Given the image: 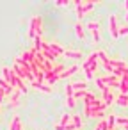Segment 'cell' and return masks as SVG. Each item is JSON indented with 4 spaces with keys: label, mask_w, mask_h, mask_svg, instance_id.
I'll return each instance as SVG.
<instances>
[{
    "label": "cell",
    "mask_w": 128,
    "mask_h": 130,
    "mask_svg": "<svg viewBox=\"0 0 128 130\" xmlns=\"http://www.w3.org/2000/svg\"><path fill=\"white\" fill-rule=\"evenodd\" d=\"M36 36H43V18L41 16H32L30 23H29V38H36Z\"/></svg>",
    "instance_id": "6da1fadb"
},
{
    "label": "cell",
    "mask_w": 128,
    "mask_h": 130,
    "mask_svg": "<svg viewBox=\"0 0 128 130\" xmlns=\"http://www.w3.org/2000/svg\"><path fill=\"white\" fill-rule=\"evenodd\" d=\"M85 29L89 30V34H91V38H93V43H100L101 41V32H100V22L98 20H94V22H89L87 25H85Z\"/></svg>",
    "instance_id": "7a4b0ae2"
},
{
    "label": "cell",
    "mask_w": 128,
    "mask_h": 130,
    "mask_svg": "<svg viewBox=\"0 0 128 130\" xmlns=\"http://www.w3.org/2000/svg\"><path fill=\"white\" fill-rule=\"evenodd\" d=\"M119 22H117V16L116 14H108V32H110V38L112 39H119Z\"/></svg>",
    "instance_id": "3957f363"
},
{
    "label": "cell",
    "mask_w": 128,
    "mask_h": 130,
    "mask_svg": "<svg viewBox=\"0 0 128 130\" xmlns=\"http://www.w3.org/2000/svg\"><path fill=\"white\" fill-rule=\"evenodd\" d=\"M84 62H85V64H87V68L96 75V71H98V52H91Z\"/></svg>",
    "instance_id": "277c9868"
},
{
    "label": "cell",
    "mask_w": 128,
    "mask_h": 130,
    "mask_svg": "<svg viewBox=\"0 0 128 130\" xmlns=\"http://www.w3.org/2000/svg\"><path fill=\"white\" fill-rule=\"evenodd\" d=\"M100 78H101V82L105 84V87L119 89V78H117V77H114V75H101Z\"/></svg>",
    "instance_id": "5b68a950"
},
{
    "label": "cell",
    "mask_w": 128,
    "mask_h": 130,
    "mask_svg": "<svg viewBox=\"0 0 128 130\" xmlns=\"http://www.w3.org/2000/svg\"><path fill=\"white\" fill-rule=\"evenodd\" d=\"M114 100H116V94H114V89H110V87H105L103 91H101V102L108 107V105H112L114 103Z\"/></svg>",
    "instance_id": "8992f818"
},
{
    "label": "cell",
    "mask_w": 128,
    "mask_h": 130,
    "mask_svg": "<svg viewBox=\"0 0 128 130\" xmlns=\"http://www.w3.org/2000/svg\"><path fill=\"white\" fill-rule=\"evenodd\" d=\"M96 4H100L98 0H80V9H82V14L85 16V14H89L93 9H94V6Z\"/></svg>",
    "instance_id": "52a82bcc"
},
{
    "label": "cell",
    "mask_w": 128,
    "mask_h": 130,
    "mask_svg": "<svg viewBox=\"0 0 128 130\" xmlns=\"http://www.w3.org/2000/svg\"><path fill=\"white\" fill-rule=\"evenodd\" d=\"M64 89H66V105H68L69 109H73V107L77 105V100H75V94H73L75 89L71 87V84H68Z\"/></svg>",
    "instance_id": "ba28073f"
},
{
    "label": "cell",
    "mask_w": 128,
    "mask_h": 130,
    "mask_svg": "<svg viewBox=\"0 0 128 130\" xmlns=\"http://www.w3.org/2000/svg\"><path fill=\"white\" fill-rule=\"evenodd\" d=\"M29 86H30L32 89L39 91V93H46V94H52V93H53V89H52L50 86H46V84H38L36 80H30V82H29Z\"/></svg>",
    "instance_id": "9c48e42d"
},
{
    "label": "cell",
    "mask_w": 128,
    "mask_h": 130,
    "mask_svg": "<svg viewBox=\"0 0 128 130\" xmlns=\"http://www.w3.org/2000/svg\"><path fill=\"white\" fill-rule=\"evenodd\" d=\"M78 71V64H71V66H68L61 75H59V80H64V78H69V77H73L75 73Z\"/></svg>",
    "instance_id": "30bf717a"
},
{
    "label": "cell",
    "mask_w": 128,
    "mask_h": 130,
    "mask_svg": "<svg viewBox=\"0 0 128 130\" xmlns=\"http://www.w3.org/2000/svg\"><path fill=\"white\" fill-rule=\"evenodd\" d=\"M22 91H18V89H13V93L7 96L9 98V103H11V107H18V103H20V98H22Z\"/></svg>",
    "instance_id": "8fae6325"
},
{
    "label": "cell",
    "mask_w": 128,
    "mask_h": 130,
    "mask_svg": "<svg viewBox=\"0 0 128 130\" xmlns=\"http://www.w3.org/2000/svg\"><path fill=\"white\" fill-rule=\"evenodd\" d=\"M75 36L82 41V39H85V27L82 25V22H77L75 23Z\"/></svg>",
    "instance_id": "7c38bea8"
},
{
    "label": "cell",
    "mask_w": 128,
    "mask_h": 130,
    "mask_svg": "<svg viewBox=\"0 0 128 130\" xmlns=\"http://www.w3.org/2000/svg\"><path fill=\"white\" fill-rule=\"evenodd\" d=\"M48 50H50L52 54H55L57 57H59V55H64V48H62L59 43H53V41L48 43Z\"/></svg>",
    "instance_id": "4fadbf2b"
},
{
    "label": "cell",
    "mask_w": 128,
    "mask_h": 130,
    "mask_svg": "<svg viewBox=\"0 0 128 130\" xmlns=\"http://www.w3.org/2000/svg\"><path fill=\"white\" fill-rule=\"evenodd\" d=\"M64 55H66L68 59H73V61H78V59L84 57V54H82L80 50H64Z\"/></svg>",
    "instance_id": "5bb4252c"
},
{
    "label": "cell",
    "mask_w": 128,
    "mask_h": 130,
    "mask_svg": "<svg viewBox=\"0 0 128 130\" xmlns=\"http://www.w3.org/2000/svg\"><path fill=\"white\" fill-rule=\"evenodd\" d=\"M119 93L121 94H128V75H123L119 78Z\"/></svg>",
    "instance_id": "9a60e30c"
},
{
    "label": "cell",
    "mask_w": 128,
    "mask_h": 130,
    "mask_svg": "<svg viewBox=\"0 0 128 130\" xmlns=\"http://www.w3.org/2000/svg\"><path fill=\"white\" fill-rule=\"evenodd\" d=\"M114 103L119 105V107H128V94H121V93H119V94L116 96Z\"/></svg>",
    "instance_id": "2e32d148"
},
{
    "label": "cell",
    "mask_w": 128,
    "mask_h": 130,
    "mask_svg": "<svg viewBox=\"0 0 128 130\" xmlns=\"http://www.w3.org/2000/svg\"><path fill=\"white\" fill-rule=\"evenodd\" d=\"M20 126H23L20 116H13V119H11V123H9V130H18Z\"/></svg>",
    "instance_id": "e0dca14e"
},
{
    "label": "cell",
    "mask_w": 128,
    "mask_h": 130,
    "mask_svg": "<svg viewBox=\"0 0 128 130\" xmlns=\"http://www.w3.org/2000/svg\"><path fill=\"white\" fill-rule=\"evenodd\" d=\"M71 87L75 91H80V89H87V80H78V82H71Z\"/></svg>",
    "instance_id": "ac0fdd59"
},
{
    "label": "cell",
    "mask_w": 128,
    "mask_h": 130,
    "mask_svg": "<svg viewBox=\"0 0 128 130\" xmlns=\"http://www.w3.org/2000/svg\"><path fill=\"white\" fill-rule=\"evenodd\" d=\"M82 70H84V73H85V80H87V82H89V80H94V73L87 68L85 62H82Z\"/></svg>",
    "instance_id": "d6986e66"
},
{
    "label": "cell",
    "mask_w": 128,
    "mask_h": 130,
    "mask_svg": "<svg viewBox=\"0 0 128 130\" xmlns=\"http://www.w3.org/2000/svg\"><path fill=\"white\" fill-rule=\"evenodd\" d=\"M107 130H116V116H108L107 118Z\"/></svg>",
    "instance_id": "ffe728a7"
},
{
    "label": "cell",
    "mask_w": 128,
    "mask_h": 130,
    "mask_svg": "<svg viewBox=\"0 0 128 130\" xmlns=\"http://www.w3.org/2000/svg\"><path fill=\"white\" fill-rule=\"evenodd\" d=\"M68 123H71V116H69V114H62L57 125H61V126H66Z\"/></svg>",
    "instance_id": "44dd1931"
},
{
    "label": "cell",
    "mask_w": 128,
    "mask_h": 130,
    "mask_svg": "<svg viewBox=\"0 0 128 130\" xmlns=\"http://www.w3.org/2000/svg\"><path fill=\"white\" fill-rule=\"evenodd\" d=\"M73 94H75V100H77V102H78V100H84V98H85V94H87V89H80V91H75Z\"/></svg>",
    "instance_id": "7402d4cb"
},
{
    "label": "cell",
    "mask_w": 128,
    "mask_h": 130,
    "mask_svg": "<svg viewBox=\"0 0 128 130\" xmlns=\"http://www.w3.org/2000/svg\"><path fill=\"white\" fill-rule=\"evenodd\" d=\"M75 9H77V18H78V22L84 18V14H82V9H80V0H75Z\"/></svg>",
    "instance_id": "603a6c76"
},
{
    "label": "cell",
    "mask_w": 128,
    "mask_h": 130,
    "mask_svg": "<svg viewBox=\"0 0 128 130\" xmlns=\"http://www.w3.org/2000/svg\"><path fill=\"white\" fill-rule=\"evenodd\" d=\"M57 7H68L69 4H73V2H69V0H55V2H53Z\"/></svg>",
    "instance_id": "cb8c5ba5"
},
{
    "label": "cell",
    "mask_w": 128,
    "mask_h": 130,
    "mask_svg": "<svg viewBox=\"0 0 128 130\" xmlns=\"http://www.w3.org/2000/svg\"><path fill=\"white\" fill-rule=\"evenodd\" d=\"M91 118L101 119V118H105V110H93V112H91Z\"/></svg>",
    "instance_id": "d4e9b609"
},
{
    "label": "cell",
    "mask_w": 128,
    "mask_h": 130,
    "mask_svg": "<svg viewBox=\"0 0 128 130\" xmlns=\"http://www.w3.org/2000/svg\"><path fill=\"white\" fill-rule=\"evenodd\" d=\"M117 34H119V38H123V36H128V25H119V30H117Z\"/></svg>",
    "instance_id": "484cf974"
},
{
    "label": "cell",
    "mask_w": 128,
    "mask_h": 130,
    "mask_svg": "<svg viewBox=\"0 0 128 130\" xmlns=\"http://www.w3.org/2000/svg\"><path fill=\"white\" fill-rule=\"evenodd\" d=\"M71 123L82 126V119H80V116H78V114H73V116H71Z\"/></svg>",
    "instance_id": "4316f807"
},
{
    "label": "cell",
    "mask_w": 128,
    "mask_h": 130,
    "mask_svg": "<svg viewBox=\"0 0 128 130\" xmlns=\"http://www.w3.org/2000/svg\"><path fill=\"white\" fill-rule=\"evenodd\" d=\"M4 98H6V94H4V89H2V86H0V105H2Z\"/></svg>",
    "instance_id": "83f0119b"
},
{
    "label": "cell",
    "mask_w": 128,
    "mask_h": 130,
    "mask_svg": "<svg viewBox=\"0 0 128 130\" xmlns=\"http://www.w3.org/2000/svg\"><path fill=\"white\" fill-rule=\"evenodd\" d=\"M123 7H124V11L128 13V0H124V2H123Z\"/></svg>",
    "instance_id": "f1b7e54d"
},
{
    "label": "cell",
    "mask_w": 128,
    "mask_h": 130,
    "mask_svg": "<svg viewBox=\"0 0 128 130\" xmlns=\"http://www.w3.org/2000/svg\"><path fill=\"white\" fill-rule=\"evenodd\" d=\"M121 128H123V130H128V125H124V126H121Z\"/></svg>",
    "instance_id": "f546056e"
},
{
    "label": "cell",
    "mask_w": 128,
    "mask_h": 130,
    "mask_svg": "<svg viewBox=\"0 0 128 130\" xmlns=\"http://www.w3.org/2000/svg\"><path fill=\"white\" fill-rule=\"evenodd\" d=\"M0 114H2V105H0Z\"/></svg>",
    "instance_id": "4dcf8cb0"
},
{
    "label": "cell",
    "mask_w": 128,
    "mask_h": 130,
    "mask_svg": "<svg viewBox=\"0 0 128 130\" xmlns=\"http://www.w3.org/2000/svg\"><path fill=\"white\" fill-rule=\"evenodd\" d=\"M18 130H23V126H20V128H18Z\"/></svg>",
    "instance_id": "1f68e13d"
},
{
    "label": "cell",
    "mask_w": 128,
    "mask_h": 130,
    "mask_svg": "<svg viewBox=\"0 0 128 130\" xmlns=\"http://www.w3.org/2000/svg\"><path fill=\"white\" fill-rule=\"evenodd\" d=\"M116 130H123V128H116Z\"/></svg>",
    "instance_id": "d6a6232c"
}]
</instances>
